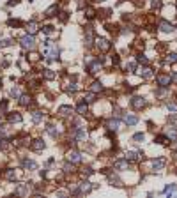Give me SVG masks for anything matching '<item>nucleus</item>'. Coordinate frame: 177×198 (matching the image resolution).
<instances>
[{"instance_id": "obj_30", "label": "nucleus", "mask_w": 177, "mask_h": 198, "mask_svg": "<svg viewBox=\"0 0 177 198\" xmlns=\"http://www.w3.org/2000/svg\"><path fill=\"white\" fill-rule=\"evenodd\" d=\"M91 90H92V92H101V90H103V83H101V81H94L92 87H91Z\"/></svg>"}, {"instance_id": "obj_24", "label": "nucleus", "mask_w": 177, "mask_h": 198, "mask_svg": "<svg viewBox=\"0 0 177 198\" xmlns=\"http://www.w3.org/2000/svg\"><path fill=\"white\" fill-rule=\"evenodd\" d=\"M85 41H87V42H85L87 46H91V44H92V28H91V27H87V34H85Z\"/></svg>"}, {"instance_id": "obj_12", "label": "nucleus", "mask_w": 177, "mask_h": 198, "mask_svg": "<svg viewBox=\"0 0 177 198\" xmlns=\"http://www.w3.org/2000/svg\"><path fill=\"white\" fill-rule=\"evenodd\" d=\"M166 165V161H165V158H158V159H154L152 161V168L154 170H163V166Z\"/></svg>"}, {"instance_id": "obj_22", "label": "nucleus", "mask_w": 177, "mask_h": 198, "mask_svg": "<svg viewBox=\"0 0 177 198\" xmlns=\"http://www.w3.org/2000/svg\"><path fill=\"white\" fill-rule=\"evenodd\" d=\"M76 112H78L80 115H85V113L88 112V108H87V103H85V101H81V103L76 106Z\"/></svg>"}, {"instance_id": "obj_4", "label": "nucleus", "mask_w": 177, "mask_h": 198, "mask_svg": "<svg viewBox=\"0 0 177 198\" xmlns=\"http://www.w3.org/2000/svg\"><path fill=\"white\" fill-rule=\"evenodd\" d=\"M156 81H158V85H161V87H168L170 81H172V76H168V74H158V76H156Z\"/></svg>"}, {"instance_id": "obj_3", "label": "nucleus", "mask_w": 177, "mask_h": 198, "mask_svg": "<svg viewBox=\"0 0 177 198\" xmlns=\"http://www.w3.org/2000/svg\"><path fill=\"white\" fill-rule=\"evenodd\" d=\"M131 106L135 108V110H142L144 106H145V99L142 97V95H135L131 99Z\"/></svg>"}, {"instance_id": "obj_26", "label": "nucleus", "mask_w": 177, "mask_h": 198, "mask_svg": "<svg viewBox=\"0 0 177 198\" xmlns=\"http://www.w3.org/2000/svg\"><path fill=\"white\" fill-rule=\"evenodd\" d=\"M42 119H44V113H42V112H34V113H32V120H34L35 124L41 122Z\"/></svg>"}, {"instance_id": "obj_29", "label": "nucleus", "mask_w": 177, "mask_h": 198, "mask_svg": "<svg viewBox=\"0 0 177 198\" xmlns=\"http://www.w3.org/2000/svg\"><path fill=\"white\" fill-rule=\"evenodd\" d=\"M9 122H21V115H20L18 112L9 113Z\"/></svg>"}, {"instance_id": "obj_37", "label": "nucleus", "mask_w": 177, "mask_h": 198, "mask_svg": "<svg viewBox=\"0 0 177 198\" xmlns=\"http://www.w3.org/2000/svg\"><path fill=\"white\" fill-rule=\"evenodd\" d=\"M76 88H78V85H76V83H69V85L66 87V90H67V92H76Z\"/></svg>"}, {"instance_id": "obj_41", "label": "nucleus", "mask_w": 177, "mask_h": 198, "mask_svg": "<svg viewBox=\"0 0 177 198\" xmlns=\"http://www.w3.org/2000/svg\"><path fill=\"white\" fill-rule=\"evenodd\" d=\"M85 13H87V18H94V14H96V13H94V9H91V7H87V11H85Z\"/></svg>"}, {"instance_id": "obj_39", "label": "nucleus", "mask_w": 177, "mask_h": 198, "mask_svg": "<svg viewBox=\"0 0 177 198\" xmlns=\"http://www.w3.org/2000/svg\"><path fill=\"white\" fill-rule=\"evenodd\" d=\"M137 60H138L140 64H147V62H149V60H147V57H145V55H142V53L137 57Z\"/></svg>"}, {"instance_id": "obj_31", "label": "nucleus", "mask_w": 177, "mask_h": 198, "mask_svg": "<svg viewBox=\"0 0 177 198\" xmlns=\"http://www.w3.org/2000/svg\"><path fill=\"white\" fill-rule=\"evenodd\" d=\"M6 179L11 180V182L16 180V173H14V170H7V172H6Z\"/></svg>"}, {"instance_id": "obj_13", "label": "nucleus", "mask_w": 177, "mask_h": 198, "mask_svg": "<svg viewBox=\"0 0 177 198\" xmlns=\"http://www.w3.org/2000/svg\"><path fill=\"white\" fill-rule=\"evenodd\" d=\"M21 165H23V168H25V170H35V168H37V163H35V161H32V159H23V161H21Z\"/></svg>"}, {"instance_id": "obj_16", "label": "nucleus", "mask_w": 177, "mask_h": 198, "mask_svg": "<svg viewBox=\"0 0 177 198\" xmlns=\"http://www.w3.org/2000/svg\"><path fill=\"white\" fill-rule=\"evenodd\" d=\"M92 187H94V186H92L91 182H81V184H80V187H78V191H80V194H83V193H88Z\"/></svg>"}, {"instance_id": "obj_47", "label": "nucleus", "mask_w": 177, "mask_h": 198, "mask_svg": "<svg viewBox=\"0 0 177 198\" xmlns=\"http://www.w3.org/2000/svg\"><path fill=\"white\" fill-rule=\"evenodd\" d=\"M9 25H11V27H18V25H21V23H20L18 20H9Z\"/></svg>"}, {"instance_id": "obj_28", "label": "nucleus", "mask_w": 177, "mask_h": 198, "mask_svg": "<svg viewBox=\"0 0 177 198\" xmlns=\"http://www.w3.org/2000/svg\"><path fill=\"white\" fill-rule=\"evenodd\" d=\"M108 179H110V182H112V186H122V180L117 177V175H108Z\"/></svg>"}, {"instance_id": "obj_35", "label": "nucleus", "mask_w": 177, "mask_h": 198, "mask_svg": "<svg viewBox=\"0 0 177 198\" xmlns=\"http://www.w3.org/2000/svg\"><path fill=\"white\" fill-rule=\"evenodd\" d=\"M133 140H135V141H144L145 140V134L144 133H137L135 136H133Z\"/></svg>"}, {"instance_id": "obj_15", "label": "nucleus", "mask_w": 177, "mask_h": 198, "mask_svg": "<svg viewBox=\"0 0 177 198\" xmlns=\"http://www.w3.org/2000/svg\"><path fill=\"white\" fill-rule=\"evenodd\" d=\"M16 194H20V196H25V194H28V184H20L18 187H16V191H14Z\"/></svg>"}, {"instance_id": "obj_46", "label": "nucleus", "mask_w": 177, "mask_h": 198, "mask_svg": "<svg viewBox=\"0 0 177 198\" xmlns=\"http://www.w3.org/2000/svg\"><path fill=\"white\" fill-rule=\"evenodd\" d=\"M64 172H73V163H71V165L66 163V165H64Z\"/></svg>"}, {"instance_id": "obj_2", "label": "nucleus", "mask_w": 177, "mask_h": 198, "mask_svg": "<svg viewBox=\"0 0 177 198\" xmlns=\"http://www.w3.org/2000/svg\"><path fill=\"white\" fill-rule=\"evenodd\" d=\"M96 46H98L99 52H108L112 44H110L108 39H105V37H98V39H96Z\"/></svg>"}, {"instance_id": "obj_51", "label": "nucleus", "mask_w": 177, "mask_h": 198, "mask_svg": "<svg viewBox=\"0 0 177 198\" xmlns=\"http://www.w3.org/2000/svg\"><path fill=\"white\" fill-rule=\"evenodd\" d=\"M172 81H175V83H177V73H175V74H172Z\"/></svg>"}, {"instance_id": "obj_20", "label": "nucleus", "mask_w": 177, "mask_h": 198, "mask_svg": "<svg viewBox=\"0 0 177 198\" xmlns=\"http://www.w3.org/2000/svg\"><path fill=\"white\" fill-rule=\"evenodd\" d=\"M46 133H48L50 136H53V138H57V136H59V129H57L53 124H48V126H46Z\"/></svg>"}, {"instance_id": "obj_8", "label": "nucleus", "mask_w": 177, "mask_h": 198, "mask_svg": "<svg viewBox=\"0 0 177 198\" xmlns=\"http://www.w3.org/2000/svg\"><path fill=\"white\" fill-rule=\"evenodd\" d=\"M44 147H46V145H44V141H42V140H39V138H37V140H34V141L30 143V148H32V151H35V152L42 151Z\"/></svg>"}, {"instance_id": "obj_45", "label": "nucleus", "mask_w": 177, "mask_h": 198, "mask_svg": "<svg viewBox=\"0 0 177 198\" xmlns=\"http://www.w3.org/2000/svg\"><path fill=\"white\" fill-rule=\"evenodd\" d=\"M152 7L154 9H159L161 7V0H152Z\"/></svg>"}, {"instance_id": "obj_42", "label": "nucleus", "mask_w": 177, "mask_h": 198, "mask_svg": "<svg viewBox=\"0 0 177 198\" xmlns=\"http://www.w3.org/2000/svg\"><path fill=\"white\" fill-rule=\"evenodd\" d=\"M166 108H168L170 112H177V105H175V103H168V105H166Z\"/></svg>"}, {"instance_id": "obj_40", "label": "nucleus", "mask_w": 177, "mask_h": 198, "mask_svg": "<svg viewBox=\"0 0 177 198\" xmlns=\"http://www.w3.org/2000/svg\"><path fill=\"white\" fill-rule=\"evenodd\" d=\"M92 173H94V170H92L91 166H87V168L83 170V175H85V177H88V175H92Z\"/></svg>"}, {"instance_id": "obj_21", "label": "nucleus", "mask_w": 177, "mask_h": 198, "mask_svg": "<svg viewBox=\"0 0 177 198\" xmlns=\"http://www.w3.org/2000/svg\"><path fill=\"white\" fill-rule=\"evenodd\" d=\"M83 101H85V103H94V101H96V92H87V94L83 95Z\"/></svg>"}, {"instance_id": "obj_19", "label": "nucleus", "mask_w": 177, "mask_h": 198, "mask_svg": "<svg viewBox=\"0 0 177 198\" xmlns=\"http://www.w3.org/2000/svg\"><path fill=\"white\" fill-rule=\"evenodd\" d=\"M124 122L127 126H135L138 122V117H135V115H124Z\"/></svg>"}, {"instance_id": "obj_34", "label": "nucleus", "mask_w": 177, "mask_h": 198, "mask_svg": "<svg viewBox=\"0 0 177 198\" xmlns=\"http://www.w3.org/2000/svg\"><path fill=\"white\" fill-rule=\"evenodd\" d=\"M166 136L172 138V140H175V138H177V131H175L173 127H170V129H166Z\"/></svg>"}, {"instance_id": "obj_7", "label": "nucleus", "mask_w": 177, "mask_h": 198, "mask_svg": "<svg viewBox=\"0 0 177 198\" xmlns=\"http://www.w3.org/2000/svg\"><path fill=\"white\" fill-rule=\"evenodd\" d=\"M113 168H115V170H127V168H129V161H127V159H117V161L113 163Z\"/></svg>"}, {"instance_id": "obj_49", "label": "nucleus", "mask_w": 177, "mask_h": 198, "mask_svg": "<svg viewBox=\"0 0 177 198\" xmlns=\"http://www.w3.org/2000/svg\"><path fill=\"white\" fill-rule=\"evenodd\" d=\"M6 108H7V101H2V103H0V110H2V112H4Z\"/></svg>"}, {"instance_id": "obj_23", "label": "nucleus", "mask_w": 177, "mask_h": 198, "mask_svg": "<svg viewBox=\"0 0 177 198\" xmlns=\"http://www.w3.org/2000/svg\"><path fill=\"white\" fill-rule=\"evenodd\" d=\"M32 101H30V95H27V94H23V95H20V105L21 106H28Z\"/></svg>"}, {"instance_id": "obj_11", "label": "nucleus", "mask_w": 177, "mask_h": 198, "mask_svg": "<svg viewBox=\"0 0 177 198\" xmlns=\"http://www.w3.org/2000/svg\"><path fill=\"white\" fill-rule=\"evenodd\" d=\"M71 113H73V108L67 106V105H62V106L59 108V115H60V117H69Z\"/></svg>"}, {"instance_id": "obj_44", "label": "nucleus", "mask_w": 177, "mask_h": 198, "mask_svg": "<svg viewBox=\"0 0 177 198\" xmlns=\"http://www.w3.org/2000/svg\"><path fill=\"white\" fill-rule=\"evenodd\" d=\"M11 44H13V39H4L0 42V46H11Z\"/></svg>"}, {"instance_id": "obj_38", "label": "nucleus", "mask_w": 177, "mask_h": 198, "mask_svg": "<svg viewBox=\"0 0 177 198\" xmlns=\"http://www.w3.org/2000/svg\"><path fill=\"white\" fill-rule=\"evenodd\" d=\"M42 32H44V34H53V27H52V25H44V27H42Z\"/></svg>"}, {"instance_id": "obj_52", "label": "nucleus", "mask_w": 177, "mask_h": 198, "mask_svg": "<svg viewBox=\"0 0 177 198\" xmlns=\"http://www.w3.org/2000/svg\"><path fill=\"white\" fill-rule=\"evenodd\" d=\"M98 2H105V0H98Z\"/></svg>"}, {"instance_id": "obj_36", "label": "nucleus", "mask_w": 177, "mask_h": 198, "mask_svg": "<svg viewBox=\"0 0 177 198\" xmlns=\"http://www.w3.org/2000/svg\"><path fill=\"white\" fill-rule=\"evenodd\" d=\"M11 95H13L14 99H20V90H18V87H13V88H11Z\"/></svg>"}, {"instance_id": "obj_1", "label": "nucleus", "mask_w": 177, "mask_h": 198, "mask_svg": "<svg viewBox=\"0 0 177 198\" xmlns=\"http://www.w3.org/2000/svg\"><path fill=\"white\" fill-rule=\"evenodd\" d=\"M20 44H21L23 50H34V48H35V41H34V37H32L30 34L23 35V37L20 39Z\"/></svg>"}, {"instance_id": "obj_6", "label": "nucleus", "mask_w": 177, "mask_h": 198, "mask_svg": "<svg viewBox=\"0 0 177 198\" xmlns=\"http://www.w3.org/2000/svg\"><path fill=\"white\" fill-rule=\"evenodd\" d=\"M67 161H69V163H73V165L80 163V161H81V156H80V152H76V151H71V152H67Z\"/></svg>"}, {"instance_id": "obj_43", "label": "nucleus", "mask_w": 177, "mask_h": 198, "mask_svg": "<svg viewBox=\"0 0 177 198\" xmlns=\"http://www.w3.org/2000/svg\"><path fill=\"white\" fill-rule=\"evenodd\" d=\"M154 141H158V143H161V145H163V143H166V136H163V134H161V136H158Z\"/></svg>"}, {"instance_id": "obj_48", "label": "nucleus", "mask_w": 177, "mask_h": 198, "mask_svg": "<svg viewBox=\"0 0 177 198\" xmlns=\"http://www.w3.org/2000/svg\"><path fill=\"white\" fill-rule=\"evenodd\" d=\"M112 64H113V66H119V57H117V55L112 57Z\"/></svg>"}, {"instance_id": "obj_53", "label": "nucleus", "mask_w": 177, "mask_h": 198, "mask_svg": "<svg viewBox=\"0 0 177 198\" xmlns=\"http://www.w3.org/2000/svg\"><path fill=\"white\" fill-rule=\"evenodd\" d=\"M0 87H2V81H0Z\"/></svg>"}, {"instance_id": "obj_5", "label": "nucleus", "mask_w": 177, "mask_h": 198, "mask_svg": "<svg viewBox=\"0 0 177 198\" xmlns=\"http://www.w3.org/2000/svg\"><path fill=\"white\" fill-rule=\"evenodd\" d=\"M101 64H103V59H98V60H94V62H91L87 66V69H88V73H98L99 69H101Z\"/></svg>"}, {"instance_id": "obj_54", "label": "nucleus", "mask_w": 177, "mask_h": 198, "mask_svg": "<svg viewBox=\"0 0 177 198\" xmlns=\"http://www.w3.org/2000/svg\"><path fill=\"white\" fill-rule=\"evenodd\" d=\"M0 126H2V120H0Z\"/></svg>"}, {"instance_id": "obj_17", "label": "nucleus", "mask_w": 177, "mask_h": 198, "mask_svg": "<svg viewBox=\"0 0 177 198\" xmlns=\"http://www.w3.org/2000/svg\"><path fill=\"white\" fill-rule=\"evenodd\" d=\"M57 13H59V7H57V4H55V6H52V7L46 9L44 16H46V18H53V16H57Z\"/></svg>"}, {"instance_id": "obj_32", "label": "nucleus", "mask_w": 177, "mask_h": 198, "mask_svg": "<svg viewBox=\"0 0 177 198\" xmlns=\"http://www.w3.org/2000/svg\"><path fill=\"white\" fill-rule=\"evenodd\" d=\"M166 62L168 64H175L177 62V53H168L166 55Z\"/></svg>"}, {"instance_id": "obj_33", "label": "nucleus", "mask_w": 177, "mask_h": 198, "mask_svg": "<svg viewBox=\"0 0 177 198\" xmlns=\"http://www.w3.org/2000/svg\"><path fill=\"white\" fill-rule=\"evenodd\" d=\"M126 71H127V73H135V71H137V64H135V62L126 64Z\"/></svg>"}, {"instance_id": "obj_50", "label": "nucleus", "mask_w": 177, "mask_h": 198, "mask_svg": "<svg viewBox=\"0 0 177 198\" xmlns=\"http://www.w3.org/2000/svg\"><path fill=\"white\" fill-rule=\"evenodd\" d=\"M60 20H62V21H66V20H67V13H62V16H60Z\"/></svg>"}, {"instance_id": "obj_14", "label": "nucleus", "mask_w": 177, "mask_h": 198, "mask_svg": "<svg viewBox=\"0 0 177 198\" xmlns=\"http://www.w3.org/2000/svg\"><path fill=\"white\" fill-rule=\"evenodd\" d=\"M37 30H39V25H37L35 21H30V23H27V34L34 35V34H35Z\"/></svg>"}, {"instance_id": "obj_10", "label": "nucleus", "mask_w": 177, "mask_h": 198, "mask_svg": "<svg viewBox=\"0 0 177 198\" xmlns=\"http://www.w3.org/2000/svg\"><path fill=\"white\" fill-rule=\"evenodd\" d=\"M142 156H144L142 152H135V151H129V152L126 154V159H127V161H138V159H140Z\"/></svg>"}, {"instance_id": "obj_9", "label": "nucleus", "mask_w": 177, "mask_h": 198, "mask_svg": "<svg viewBox=\"0 0 177 198\" xmlns=\"http://www.w3.org/2000/svg\"><path fill=\"white\" fill-rule=\"evenodd\" d=\"M159 30L165 32V34H170V32H173L175 28H173L172 23H168V21H161V23H159Z\"/></svg>"}, {"instance_id": "obj_18", "label": "nucleus", "mask_w": 177, "mask_h": 198, "mask_svg": "<svg viewBox=\"0 0 177 198\" xmlns=\"http://www.w3.org/2000/svg\"><path fill=\"white\" fill-rule=\"evenodd\" d=\"M55 76H57V73L52 71V69H44L42 71V78L44 80H55Z\"/></svg>"}, {"instance_id": "obj_27", "label": "nucleus", "mask_w": 177, "mask_h": 198, "mask_svg": "<svg viewBox=\"0 0 177 198\" xmlns=\"http://www.w3.org/2000/svg\"><path fill=\"white\" fill-rule=\"evenodd\" d=\"M119 126H120V120H119V119H112V120L108 122V127H110V129H113V131H117V129H119Z\"/></svg>"}, {"instance_id": "obj_25", "label": "nucleus", "mask_w": 177, "mask_h": 198, "mask_svg": "<svg viewBox=\"0 0 177 198\" xmlns=\"http://www.w3.org/2000/svg\"><path fill=\"white\" fill-rule=\"evenodd\" d=\"M140 74H142L144 78H152V69H151V67H142V69H140Z\"/></svg>"}]
</instances>
